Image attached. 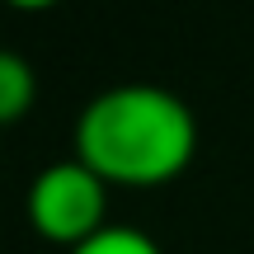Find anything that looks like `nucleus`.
I'll return each mask as SVG.
<instances>
[{
	"mask_svg": "<svg viewBox=\"0 0 254 254\" xmlns=\"http://www.w3.org/2000/svg\"><path fill=\"white\" fill-rule=\"evenodd\" d=\"M198 151L193 109L165 85H113L85 104L75 123V155L104 184H165Z\"/></svg>",
	"mask_w": 254,
	"mask_h": 254,
	"instance_id": "f257e3e1",
	"label": "nucleus"
},
{
	"mask_svg": "<svg viewBox=\"0 0 254 254\" xmlns=\"http://www.w3.org/2000/svg\"><path fill=\"white\" fill-rule=\"evenodd\" d=\"M28 221L43 240L66 250H80L109 226V184L80 160H52L28 184Z\"/></svg>",
	"mask_w": 254,
	"mask_h": 254,
	"instance_id": "f03ea898",
	"label": "nucleus"
},
{
	"mask_svg": "<svg viewBox=\"0 0 254 254\" xmlns=\"http://www.w3.org/2000/svg\"><path fill=\"white\" fill-rule=\"evenodd\" d=\"M33 99H38V75L28 66V57L0 47V127H14L33 109Z\"/></svg>",
	"mask_w": 254,
	"mask_h": 254,
	"instance_id": "7ed1b4c3",
	"label": "nucleus"
},
{
	"mask_svg": "<svg viewBox=\"0 0 254 254\" xmlns=\"http://www.w3.org/2000/svg\"><path fill=\"white\" fill-rule=\"evenodd\" d=\"M71 254H160V245H155L146 231H136V226H104L94 240H85V245L71 250Z\"/></svg>",
	"mask_w": 254,
	"mask_h": 254,
	"instance_id": "20e7f679",
	"label": "nucleus"
}]
</instances>
